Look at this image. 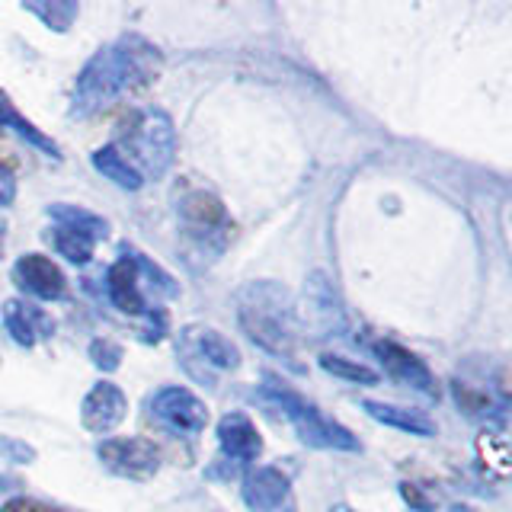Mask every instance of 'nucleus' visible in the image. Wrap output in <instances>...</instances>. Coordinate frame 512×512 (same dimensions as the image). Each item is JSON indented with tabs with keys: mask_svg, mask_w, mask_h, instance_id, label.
Wrapping results in <instances>:
<instances>
[{
	"mask_svg": "<svg viewBox=\"0 0 512 512\" xmlns=\"http://www.w3.org/2000/svg\"><path fill=\"white\" fill-rule=\"evenodd\" d=\"M160 68H164V58H160L157 45L135 36V32L122 36L119 42L100 48L87 61V68L80 71L71 112L74 116H90V112H100L128 93L151 87L160 77Z\"/></svg>",
	"mask_w": 512,
	"mask_h": 512,
	"instance_id": "1",
	"label": "nucleus"
},
{
	"mask_svg": "<svg viewBox=\"0 0 512 512\" xmlns=\"http://www.w3.org/2000/svg\"><path fill=\"white\" fill-rule=\"evenodd\" d=\"M237 320L250 340L279 359H295L298 327L292 292L276 282H250L237 295Z\"/></svg>",
	"mask_w": 512,
	"mask_h": 512,
	"instance_id": "2",
	"label": "nucleus"
},
{
	"mask_svg": "<svg viewBox=\"0 0 512 512\" xmlns=\"http://www.w3.org/2000/svg\"><path fill=\"white\" fill-rule=\"evenodd\" d=\"M116 148L132 160V167L148 180V176H164L176 157V132L167 112L141 109L125 122V132Z\"/></svg>",
	"mask_w": 512,
	"mask_h": 512,
	"instance_id": "3",
	"label": "nucleus"
},
{
	"mask_svg": "<svg viewBox=\"0 0 512 512\" xmlns=\"http://www.w3.org/2000/svg\"><path fill=\"white\" fill-rule=\"evenodd\" d=\"M263 397L272 400L285 416L288 423L295 426L298 439L311 448H336V452H359V439L352 436L346 426H340L330 416L320 413L314 404H308L304 397L285 391V388H276V384H266L263 388Z\"/></svg>",
	"mask_w": 512,
	"mask_h": 512,
	"instance_id": "4",
	"label": "nucleus"
},
{
	"mask_svg": "<svg viewBox=\"0 0 512 512\" xmlns=\"http://www.w3.org/2000/svg\"><path fill=\"white\" fill-rule=\"evenodd\" d=\"M151 413L160 423L173 432H183V436H199L208 426V407L205 400H199L189 388L180 384H170V388H160L151 400Z\"/></svg>",
	"mask_w": 512,
	"mask_h": 512,
	"instance_id": "5",
	"label": "nucleus"
},
{
	"mask_svg": "<svg viewBox=\"0 0 512 512\" xmlns=\"http://www.w3.org/2000/svg\"><path fill=\"white\" fill-rule=\"evenodd\" d=\"M96 455L106 464L109 471H116L122 477H151L160 468V452L151 439L141 436H119V439H103L96 445Z\"/></svg>",
	"mask_w": 512,
	"mask_h": 512,
	"instance_id": "6",
	"label": "nucleus"
},
{
	"mask_svg": "<svg viewBox=\"0 0 512 512\" xmlns=\"http://www.w3.org/2000/svg\"><path fill=\"white\" fill-rule=\"evenodd\" d=\"M244 503L250 512H298L292 480L272 464H260L244 477Z\"/></svg>",
	"mask_w": 512,
	"mask_h": 512,
	"instance_id": "7",
	"label": "nucleus"
},
{
	"mask_svg": "<svg viewBox=\"0 0 512 512\" xmlns=\"http://www.w3.org/2000/svg\"><path fill=\"white\" fill-rule=\"evenodd\" d=\"M375 356L381 359V368L388 372V378H394L397 384L420 391L426 397H439L436 375H432L429 365L420 356H413L410 349L397 346L391 340H381V343H375Z\"/></svg>",
	"mask_w": 512,
	"mask_h": 512,
	"instance_id": "8",
	"label": "nucleus"
},
{
	"mask_svg": "<svg viewBox=\"0 0 512 512\" xmlns=\"http://www.w3.org/2000/svg\"><path fill=\"white\" fill-rule=\"evenodd\" d=\"M128 413V397L119 384L100 381L87 391L84 404H80V423L84 429L96 432V436H106V432L116 429Z\"/></svg>",
	"mask_w": 512,
	"mask_h": 512,
	"instance_id": "9",
	"label": "nucleus"
},
{
	"mask_svg": "<svg viewBox=\"0 0 512 512\" xmlns=\"http://www.w3.org/2000/svg\"><path fill=\"white\" fill-rule=\"evenodd\" d=\"M13 279L23 292H29L32 298H42V301H55L64 295V288H68V279H64L61 266L52 260V256H42V253L20 256L13 266Z\"/></svg>",
	"mask_w": 512,
	"mask_h": 512,
	"instance_id": "10",
	"label": "nucleus"
},
{
	"mask_svg": "<svg viewBox=\"0 0 512 512\" xmlns=\"http://www.w3.org/2000/svg\"><path fill=\"white\" fill-rule=\"evenodd\" d=\"M183 356H186V362L199 359L205 368H218V372H234L240 365V349L228 340V336L212 327L183 330Z\"/></svg>",
	"mask_w": 512,
	"mask_h": 512,
	"instance_id": "11",
	"label": "nucleus"
},
{
	"mask_svg": "<svg viewBox=\"0 0 512 512\" xmlns=\"http://www.w3.org/2000/svg\"><path fill=\"white\" fill-rule=\"evenodd\" d=\"M218 445H221V455L234 461V464H253L256 458L263 455V436L256 423L250 420L247 413H228L221 416L218 423Z\"/></svg>",
	"mask_w": 512,
	"mask_h": 512,
	"instance_id": "12",
	"label": "nucleus"
},
{
	"mask_svg": "<svg viewBox=\"0 0 512 512\" xmlns=\"http://www.w3.org/2000/svg\"><path fill=\"white\" fill-rule=\"evenodd\" d=\"M4 327L20 346H36V340L55 333V320L29 301H7L4 304Z\"/></svg>",
	"mask_w": 512,
	"mask_h": 512,
	"instance_id": "13",
	"label": "nucleus"
},
{
	"mask_svg": "<svg viewBox=\"0 0 512 512\" xmlns=\"http://www.w3.org/2000/svg\"><path fill=\"white\" fill-rule=\"evenodd\" d=\"M106 288H109L112 304H116L119 311H125V314H141L144 311L141 276H138L135 260L125 253V247H122V260H116L106 272Z\"/></svg>",
	"mask_w": 512,
	"mask_h": 512,
	"instance_id": "14",
	"label": "nucleus"
},
{
	"mask_svg": "<svg viewBox=\"0 0 512 512\" xmlns=\"http://www.w3.org/2000/svg\"><path fill=\"white\" fill-rule=\"evenodd\" d=\"M180 215L196 234H212L215 228H224V221H228V212H224L221 199L205 189L189 192V196L180 202Z\"/></svg>",
	"mask_w": 512,
	"mask_h": 512,
	"instance_id": "15",
	"label": "nucleus"
},
{
	"mask_svg": "<svg viewBox=\"0 0 512 512\" xmlns=\"http://www.w3.org/2000/svg\"><path fill=\"white\" fill-rule=\"evenodd\" d=\"M362 410L372 416V420L400 429V432H410V436H420L429 439L436 436V426H432L429 416L416 413V410H404V407H394V404H381V400H362Z\"/></svg>",
	"mask_w": 512,
	"mask_h": 512,
	"instance_id": "16",
	"label": "nucleus"
},
{
	"mask_svg": "<svg viewBox=\"0 0 512 512\" xmlns=\"http://www.w3.org/2000/svg\"><path fill=\"white\" fill-rule=\"evenodd\" d=\"M90 164H93V170L96 173H103L106 180H112L116 186H122V189H141V183H144V176L132 167V160H128L116 144H106V148H100V151H93V157H90Z\"/></svg>",
	"mask_w": 512,
	"mask_h": 512,
	"instance_id": "17",
	"label": "nucleus"
},
{
	"mask_svg": "<svg viewBox=\"0 0 512 512\" xmlns=\"http://www.w3.org/2000/svg\"><path fill=\"white\" fill-rule=\"evenodd\" d=\"M48 218L61 228H71L77 234H87L90 240H100L106 237V221L100 215L87 212V208L80 205H68V202H58V205H48Z\"/></svg>",
	"mask_w": 512,
	"mask_h": 512,
	"instance_id": "18",
	"label": "nucleus"
},
{
	"mask_svg": "<svg viewBox=\"0 0 512 512\" xmlns=\"http://www.w3.org/2000/svg\"><path fill=\"white\" fill-rule=\"evenodd\" d=\"M320 368H324L327 375L352 381V384H378V372H375V368H368L359 359L336 356V352H324V356H320Z\"/></svg>",
	"mask_w": 512,
	"mask_h": 512,
	"instance_id": "19",
	"label": "nucleus"
},
{
	"mask_svg": "<svg viewBox=\"0 0 512 512\" xmlns=\"http://www.w3.org/2000/svg\"><path fill=\"white\" fill-rule=\"evenodd\" d=\"M0 125H4V128H13L16 135H23L29 144H36L39 151L58 157V144H55L52 138H45L32 122H26V119L20 116V112L13 109V103H7V100H0Z\"/></svg>",
	"mask_w": 512,
	"mask_h": 512,
	"instance_id": "20",
	"label": "nucleus"
},
{
	"mask_svg": "<svg viewBox=\"0 0 512 512\" xmlns=\"http://www.w3.org/2000/svg\"><path fill=\"white\" fill-rule=\"evenodd\" d=\"M52 244H55V250L64 256V260H71V263H77V266H84V263H90L96 240H90L87 234H77V231H71V228H61V224H55Z\"/></svg>",
	"mask_w": 512,
	"mask_h": 512,
	"instance_id": "21",
	"label": "nucleus"
},
{
	"mask_svg": "<svg viewBox=\"0 0 512 512\" xmlns=\"http://www.w3.org/2000/svg\"><path fill=\"white\" fill-rule=\"evenodd\" d=\"M452 391H455L458 407L468 416H480V413H487L493 407V397L487 391L474 388V384H468V381H452Z\"/></svg>",
	"mask_w": 512,
	"mask_h": 512,
	"instance_id": "22",
	"label": "nucleus"
},
{
	"mask_svg": "<svg viewBox=\"0 0 512 512\" xmlns=\"http://www.w3.org/2000/svg\"><path fill=\"white\" fill-rule=\"evenodd\" d=\"M26 10H29V13H36V16H42V23H45L48 29H58V32L68 29L71 20L77 16V7H74V4H29Z\"/></svg>",
	"mask_w": 512,
	"mask_h": 512,
	"instance_id": "23",
	"label": "nucleus"
},
{
	"mask_svg": "<svg viewBox=\"0 0 512 512\" xmlns=\"http://www.w3.org/2000/svg\"><path fill=\"white\" fill-rule=\"evenodd\" d=\"M90 359L96 368H103V372H116L122 365V346H116L112 340H96L90 346Z\"/></svg>",
	"mask_w": 512,
	"mask_h": 512,
	"instance_id": "24",
	"label": "nucleus"
},
{
	"mask_svg": "<svg viewBox=\"0 0 512 512\" xmlns=\"http://www.w3.org/2000/svg\"><path fill=\"white\" fill-rule=\"evenodd\" d=\"M0 512H58V509L42 500H32V496H13V500L0 506Z\"/></svg>",
	"mask_w": 512,
	"mask_h": 512,
	"instance_id": "25",
	"label": "nucleus"
},
{
	"mask_svg": "<svg viewBox=\"0 0 512 512\" xmlns=\"http://www.w3.org/2000/svg\"><path fill=\"white\" fill-rule=\"evenodd\" d=\"M400 493H404V500L413 506V509H420V512H429L432 503L426 500V496L420 493V487H413V484H400Z\"/></svg>",
	"mask_w": 512,
	"mask_h": 512,
	"instance_id": "26",
	"label": "nucleus"
},
{
	"mask_svg": "<svg viewBox=\"0 0 512 512\" xmlns=\"http://www.w3.org/2000/svg\"><path fill=\"white\" fill-rule=\"evenodd\" d=\"M16 199V180L10 176V170L0 167V205H10Z\"/></svg>",
	"mask_w": 512,
	"mask_h": 512,
	"instance_id": "27",
	"label": "nucleus"
},
{
	"mask_svg": "<svg viewBox=\"0 0 512 512\" xmlns=\"http://www.w3.org/2000/svg\"><path fill=\"white\" fill-rule=\"evenodd\" d=\"M0 253H4V234H0Z\"/></svg>",
	"mask_w": 512,
	"mask_h": 512,
	"instance_id": "28",
	"label": "nucleus"
}]
</instances>
